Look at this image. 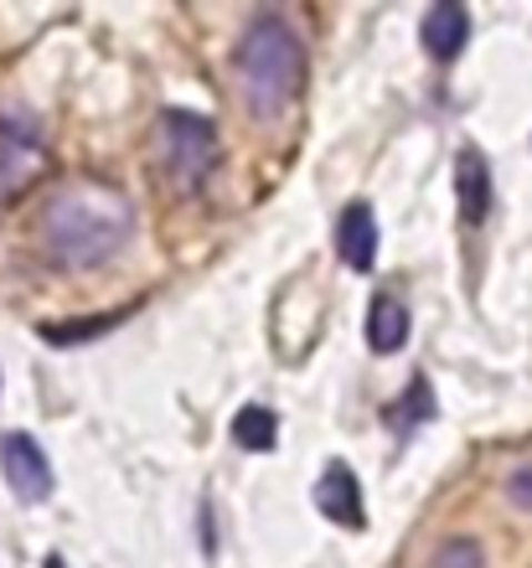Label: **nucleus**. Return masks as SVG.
I'll return each instance as SVG.
<instances>
[{
    "mask_svg": "<svg viewBox=\"0 0 532 568\" xmlns=\"http://www.w3.org/2000/svg\"><path fill=\"white\" fill-rule=\"evenodd\" d=\"M37 233L58 270H99L134 239V202L104 176H73L47 196Z\"/></svg>",
    "mask_w": 532,
    "mask_h": 568,
    "instance_id": "1",
    "label": "nucleus"
},
{
    "mask_svg": "<svg viewBox=\"0 0 532 568\" xmlns=\"http://www.w3.org/2000/svg\"><path fill=\"white\" fill-rule=\"evenodd\" d=\"M233 73L249 114L280 120L305 89V47H300L295 27L274 11L253 16L233 47Z\"/></svg>",
    "mask_w": 532,
    "mask_h": 568,
    "instance_id": "2",
    "label": "nucleus"
},
{
    "mask_svg": "<svg viewBox=\"0 0 532 568\" xmlns=\"http://www.w3.org/2000/svg\"><path fill=\"white\" fill-rule=\"evenodd\" d=\"M161 165L177 192L208 186L212 165H218V130H212V120L192 114V109H165L161 114Z\"/></svg>",
    "mask_w": 532,
    "mask_h": 568,
    "instance_id": "3",
    "label": "nucleus"
},
{
    "mask_svg": "<svg viewBox=\"0 0 532 568\" xmlns=\"http://www.w3.org/2000/svg\"><path fill=\"white\" fill-rule=\"evenodd\" d=\"M47 176V135L31 109H0V202L27 196Z\"/></svg>",
    "mask_w": 532,
    "mask_h": 568,
    "instance_id": "4",
    "label": "nucleus"
},
{
    "mask_svg": "<svg viewBox=\"0 0 532 568\" xmlns=\"http://www.w3.org/2000/svg\"><path fill=\"white\" fill-rule=\"evenodd\" d=\"M0 476L21 501H47L52 496V460L42 455V445L31 434L11 429L0 434Z\"/></svg>",
    "mask_w": 532,
    "mask_h": 568,
    "instance_id": "5",
    "label": "nucleus"
},
{
    "mask_svg": "<svg viewBox=\"0 0 532 568\" xmlns=\"http://www.w3.org/2000/svg\"><path fill=\"white\" fill-rule=\"evenodd\" d=\"M315 511L337 527H362L368 523V511H362V486H357V476L341 460H331L321 470V480H315Z\"/></svg>",
    "mask_w": 532,
    "mask_h": 568,
    "instance_id": "6",
    "label": "nucleus"
},
{
    "mask_svg": "<svg viewBox=\"0 0 532 568\" xmlns=\"http://www.w3.org/2000/svg\"><path fill=\"white\" fill-rule=\"evenodd\" d=\"M419 37H424V52L434 62H455L460 52H465V42H471V11H465L460 0H440V6L424 11Z\"/></svg>",
    "mask_w": 532,
    "mask_h": 568,
    "instance_id": "7",
    "label": "nucleus"
},
{
    "mask_svg": "<svg viewBox=\"0 0 532 568\" xmlns=\"http://www.w3.org/2000/svg\"><path fill=\"white\" fill-rule=\"evenodd\" d=\"M337 248H341V264L357 274H368L372 264H378V217H372L368 202H352V207L341 212Z\"/></svg>",
    "mask_w": 532,
    "mask_h": 568,
    "instance_id": "8",
    "label": "nucleus"
},
{
    "mask_svg": "<svg viewBox=\"0 0 532 568\" xmlns=\"http://www.w3.org/2000/svg\"><path fill=\"white\" fill-rule=\"evenodd\" d=\"M455 196H460V223L475 227L486 223L491 212V171H486V155L475 145H465L455 155Z\"/></svg>",
    "mask_w": 532,
    "mask_h": 568,
    "instance_id": "9",
    "label": "nucleus"
},
{
    "mask_svg": "<svg viewBox=\"0 0 532 568\" xmlns=\"http://www.w3.org/2000/svg\"><path fill=\"white\" fill-rule=\"evenodd\" d=\"M403 342H409V311H403V300L378 295L368 305V346L378 357H388V352H399Z\"/></svg>",
    "mask_w": 532,
    "mask_h": 568,
    "instance_id": "10",
    "label": "nucleus"
},
{
    "mask_svg": "<svg viewBox=\"0 0 532 568\" xmlns=\"http://www.w3.org/2000/svg\"><path fill=\"white\" fill-rule=\"evenodd\" d=\"M274 439H280V419H274V408L264 404H249L233 414V445L249 449V455H264V449H274Z\"/></svg>",
    "mask_w": 532,
    "mask_h": 568,
    "instance_id": "11",
    "label": "nucleus"
},
{
    "mask_svg": "<svg viewBox=\"0 0 532 568\" xmlns=\"http://www.w3.org/2000/svg\"><path fill=\"white\" fill-rule=\"evenodd\" d=\"M388 419H393V429H403V434L434 419V393H429V377H414V383H409V393L388 408Z\"/></svg>",
    "mask_w": 532,
    "mask_h": 568,
    "instance_id": "12",
    "label": "nucleus"
},
{
    "mask_svg": "<svg viewBox=\"0 0 532 568\" xmlns=\"http://www.w3.org/2000/svg\"><path fill=\"white\" fill-rule=\"evenodd\" d=\"M434 568H486V554H481L475 538H450V542H440Z\"/></svg>",
    "mask_w": 532,
    "mask_h": 568,
    "instance_id": "13",
    "label": "nucleus"
},
{
    "mask_svg": "<svg viewBox=\"0 0 532 568\" xmlns=\"http://www.w3.org/2000/svg\"><path fill=\"white\" fill-rule=\"evenodd\" d=\"M114 321H119V315H99V321H78V326H47L42 336H47L52 346H62V342H89V336H99V331L114 326Z\"/></svg>",
    "mask_w": 532,
    "mask_h": 568,
    "instance_id": "14",
    "label": "nucleus"
},
{
    "mask_svg": "<svg viewBox=\"0 0 532 568\" xmlns=\"http://www.w3.org/2000/svg\"><path fill=\"white\" fill-rule=\"evenodd\" d=\"M506 501H512V507H522V511H532V460L518 465V470L506 476Z\"/></svg>",
    "mask_w": 532,
    "mask_h": 568,
    "instance_id": "15",
    "label": "nucleus"
},
{
    "mask_svg": "<svg viewBox=\"0 0 532 568\" xmlns=\"http://www.w3.org/2000/svg\"><path fill=\"white\" fill-rule=\"evenodd\" d=\"M42 568H68V564H62V558H58V554H52V558H47V564H42Z\"/></svg>",
    "mask_w": 532,
    "mask_h": 568,
    "instance_id": "16",
    "label": "nucleus"
}]
</instances>
